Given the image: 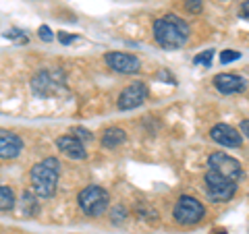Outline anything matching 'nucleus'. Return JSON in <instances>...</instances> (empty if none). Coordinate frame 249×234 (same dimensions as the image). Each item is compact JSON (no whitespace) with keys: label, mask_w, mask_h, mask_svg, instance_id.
I'll list each match as a JSON object with an SVG mask.
<instances>
[{"label":"nucleus","mask_w":249,"mask_h":234,"mask_svg":"<svg viewBox=\"0 0 249 234\" xmlns=\"http://www.w3.org/2000/svg\"><path fill=\"white\" fill-rule=\"evenodd\" d=\"M154 37L162 48L177 50L185 46L187 37H189V25L177 15H164L154 23Z\"/></svg>","instance_id":"obj_1"},{"label":"nucleus","mask_w":249,"mask_h":234,"mask_svg":"<svg viewBox=\"0 0 249 234\" xmlns=\"http://www.w3.org/2000/svg\"><path fill=\"white\" fill-rule=\"evenodd\" d=\"M60 164L56 158H46L44 162L36 164L31 168V186H34L36 197H52L56 193Z\"/></svg>","instance_id":"obj_2"},{"label":"nucleus","mask_w":249,"mask_h":234,"mask_svg":"<svg viewBox=\"0 0 249 234\" xmlns=\"http://www.w3.org/2000/svg\"><path fill=\"white\" fill-rule=\"evenodd\" d=\"M108 203H110V195H108L106 189H102L98 184L85 186L79 193V207L83 209L85 216H91V217L102 216L108 209Z\"/></svg>","instance_id":"obj_3"},{"label":"nucleus","mask_w":249,"mask_h":234,"mask_svg":"<svg viewBox=\"0 0 249 234\" xmlns=\"http://www.w3.org/2000/svg\"><path fill=\"white\" fill-rule=\"evenodd\" d=\"M175 222L181 224V226H193L201 222V217L206 216V209L204 205L199 203L196 197H189V195H183V197H178L177 205H175Z\"/></svg>","instance_id":"obj_4"},{"label":"nucleus","mask_w":249,"mask_h":234,"mask_svg":"<svg viewBox=\"0 0 249 234\" xmlns=\"http://www.w3.org/2000/svg\"><path fill=\"white\" fill-rule=\"evenodd\" d=\"M235 193H237V183L216 174L214 170H208L206 172V195L210 201H216V203L229 201Z\"/></svg>","instance_id":"obj_5"},{"label":"nucleus","mask_w":249,"mask_h":234,"mask_svg":"<svg viewBox=\"0 0 249 234\" xmlns=\"http://www.w3.org/2000/svg\"><path fill=\"white\" fill-rule=\"evenodd\" d=\"M210 170H214L216 174H220L224 178H229L232 183H239V178L243 176V168H241V162L235 160L232 155L224 153V151H216L208 158Z\"/></svg>","instance_id":"obj_6"},{"label":"nucleus","mask_w":249,"mask_h":234,"mask_svg":"<svg viewBox=\"0 0 249 234\" xmlns=\"http://www.w3.org/2000/svg\"><path fill=\"white\" fill-rule=\"evenodd\" d=\"M106 65L114 68L116 73H124V75H135L142 68V62L137 56L127 52H110L106 54Z\"/></svg>","instance_id":"obj_7"},{"label":"nucleus","mask_w":249,"mask_h":234,"mask_svg":"<svg viewBox=\"0 0 249 234\" xmlns=\"http://www.w3.org/2000/svg\"><path fill=\"white\" fill-rule=\"evenodd\" d=\"M147 96V85L143 81H135L129 87H124L119 96V108L121 110H133V108L142 106Z\"/></svg>","instance_id":"obj_8"},{"label":"nucleus","mask_w":249,"mask_h":234,"mask_svg":"<svg viewBox=\"0 0 249 234\" xmlns=\"http://www.w3.org/2000/svg\"><path fill=\"white\" fill-rule=\"evenodd\" d=\"M60 81H56V73H37L34 79H31V89H34V93L37 98H50L54 96V93L58 91L60 87Z\"/></svg>","instance_id":"obj_9"},{"label":"nucleus","mask_w":249,"mask_h":234,"mask_svg":"<svg viewBox=\"0 0 249 234\" xmlns=\"http://www.w3.org/2000/svg\"><path fill=\"white\" fill-rule=\"evenodd\" d=\"M210 137H212L218 145H224V147L243 145V137H241L239 131H235L231 124H216V127H212V131H210Z\"/></svg>","instance_id":"obj_10"},{"label":"nucleus","mask_w":249,"mask_h":234,"mask_svg":"<svg viewBox=\"0 0 249 234\" xmlns=\"http://www.w3.org/2000/svg\"><path fill=\"white\" fill-rule=\"evenodd\" d=\"M23 150V141L19 135H15L11 131L0 129V160H13L17 158Z\"/></svg>","instance_id":"obj_11"},{"label":"nucleus","mask_w":249,"mask_h":234,"mask_svg":"<svg viewBox=\"0 0 249 234\" xmlns=\"http://www.w3.org/2000/svg\"><path fill=\"white\" fill-rule=\"evenodd\" d=\"M214 85H216L218 91L224 93V96L245 91V79H241L239 75H231V73H220V75H216V77H214Z\"/></svg>","instance_id":"obj_12"},{"label":"nucleus","mask_w":249,"mask_h":234,"mask_svg":"<svg viewBox=\"0 0 249 234\" xmlns=\"http://www.w3.org/2000/svg\"><path fill=\"white\" fill-rule=\"evenodd\" d=\"M56 147L65 155H69L71 160H85V158H88L85 145L79 141V139H75L73 135H62V137H58L56 139Z\"/></svg>","instance_id":"obj_13"},{"label":"nucleus","mask_w":249,"mask_h":234,"mask_svg":"<svg viewBox=\"0 0 249 234\" xmlns=\"http://www.w3.org/2000/svg\"><path fill=\"white\" fill-rule=\"evenodd\" d=\"M124 141H127V133H124L123 129H119V127H110L102 135V145L104 147H110V150L123 145Z\"/></svg>","instance_id":"obj_14"},{"label":"nucleus","mask_w":249,"mask_h":234,"mask_svg":"<svg viewBox=\"0 0 249 234\" xmlns=\"http://www.w3.org/2000/svg\"><path fill=\"white\" fill-rule=\"evenodd\" d=\"M37 209H40V203H37L34 191H25L21 195V214L25 217H34L37 216Z\"/></svg>","instance_id":"obj_15"},{"label":"nucleus","mask_w":249,"mask_h":234,"mask_svg":"<svg viewBox=\"0 0 249 234\" xmlns=\"http://www.w3.org/2000/svg\"><path fill=\"white\" fill-rule=\"evenodd\" d=\"M13 205H15L13 191L9 189V186L0 184V212H9V209H13Z\"/></svg>","instance_id":"obj_16"},{"label":"nucleus","mask_w":249,"mask_h":234,"mask_svg":"<svg viewBox=\"0 0 249 234\" xmlns=\"http://www.w3.org/2000/svg\"><path fill=\"white\" fill-rule=\"evenodd\" d=\"M183 6H185L187 13L197 15V13L204 11V0H183Z\"/></svg>","instance_id":"obj_17"},{"label":"nucleus","mask_w":249,"mask_h":234,"mask_svg":"<svg viewBox=\"0 0 249 234\" xmlns=\"http://www.w3.org/2000/svg\"><path fill=\"white\" fill-rule=\"evenodd\" d=\"M212 58H214V50H206V52L197 54V56L193 58V62H196V65H204V67H210V65H212Z\"/></svg>","instance_id":"obj_18"},{"label":"nucleus","mask_w":249,"mask_h":234,"mask_svg":"<svg viewBox=\"0 0 249 234\" xmlns=\"http://www.w3.org/2000/svg\"><path fill=\"white\" fill-rule=\"evenodd\" d=\"M73 137L79 139L81 143H83V141H91V139H93L91 133H89L88 129H83V127H75V129H73Z\"/></svg>","instance_id":"obj_19"},{"label":"nucleus","mask_w":249,"mask_h":234,"mask_svg":"<svg viewBox=\"0 0 249 234\" xmlns=\"http://www.w3.org/2000/svg\"><path fill=\"white\" fill-rule=\"evenodd\" d=\"M239 58H241V52H237V50H224V52L220 54L222 65H229V62H235V60H239Z\"/></svg>","instance_id":"obj_20"},{"label":"nucleus","mask_w":249,"mask_h":234,"mask_svg":"<svg viewBox=\"0 0 249 234\" xmlns=\"http://www.w3.org/2000/svg\"><path fill=\"white\" fill-rule=\"evenodd\" d=\"M37 33H40V40H44V42H52L54 40V33H52V29L48 25H42L40 29H37Z\"/></svg>","instance_id":"obj_21"},{"label":"nucleus","mask_w":249,"mask_h":234,"mask_svg":"<svg viewBox=\"0 0 249 234\" xmlns=\"http://www.w3.org/2000/svg\"><path fill=\"white\" fill-rule=\"evenodd\" d=\"M75 40H77V35H71V33H67V31H58V42L60 44L69 46V44H73Z\"/></svg>","instance_id":"obj_22"},{"label":"nucleus","mask_w":249,"mask_h":234,"mask_svg":"<svg viewBox=\"0 0 249 234\" xmlns=\"http://www.w3.org/2000/svg\"><path fill=\"white\" fill-rule=\"evenodd\" d=\"M19 35H27L25 31H21V29H11V31H6L4 37H9V40H17Z\"/></svg>","instance_id":"obj_23"},{"label":"nucleus","mask_w":249,"mask_h":234,"mask_svg":"<svg viewBox=\"0 0 249 234\" xmlns=\"http://www.w3.org/2000/svg\"><path fill=\"white\" fill-rule=\"evenodd\" d=\"M112 216H114V222H121L123 217H127V209H124V207H116Z\"/></svg>","instance_id":"obj_24"},{"label":"nucleus","mask_w":249,"mask_h":234,"mask_svg":"<svg viewBox=\"0 0 249 234\" xmlns=\"http://www.w3.org/2000/svg\"><path fill=\"white\" fill-rule=\"evenodd\" d=\"M158 79H162V81H168L170 85H177V79H175V77H170V75H168V71H160Z\"/></svg>","instance_id":"obj_25"},{"label":"nucleus","mask_w":249,"mask_h":234,"mask_svg":"<svg viewBox=\"0 0 249 234\" xmlns=\"http://www.w3.org/2000/svg\"><path fill=\"white\" fill-rule=\"evenodd\" d=\"M241 131H243V135H241V137H247L249 135V120H243V122H241Z\"/></svg>","instance_id":"obj_26"},{"label":"nucleus","mask_w":249,"mask_h":234,"mask_svg":"<svg viewBox=\"0 0 249 234\" xmlns=\"http://www.w3.org/2000/svg\"><path fill=\"white\" fill-rule=\"evenodd\" d=\"M247 15H249V4H247V0L243 2V19H247Z\"/></svg>","instance_id":"obj_27"},{"label":"nucleus","mask_w":249,"mask_h":234,"mask_svg":"<svg viewBox=\"0 0 249 234\" xmlns=\"http://www.w3.org/2000/svg\"><path fill=\"white\" fill-rule=\"evenodd\" d=\"M216 234H227V232H216Z\"/></svg>","instance_id":"obj_28"}]
</instances>
